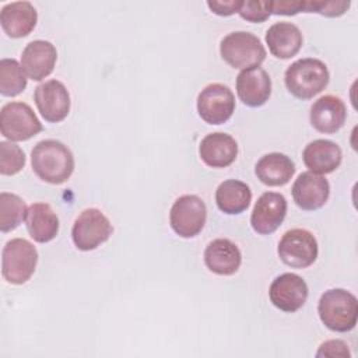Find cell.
Instances as JSON below:
<instances>
[{"instance_id": "obj_1", "label": "cell", "mask_w": 358, "mask_h": 358, "mask_svg": "<svg viewBox=\"0 0 358 358\" xmlns=\"http://www.w3.org/2000/svg\"><path fill=\"white\" fill-rule=\"evenodd\" d=\"M35 175L50 185L64 183L74 171V157L67 145L57 140H42L31 152Z\"/></svg>"}, {"instance_id": "obj_2", "label": "cell", "mask_w": 358, "mask_h": 358, "mask_svg": "<svg viewBox=\"0 0 358 358\" xmlns=\"http://www.w3.org/2000/svg\"><path fill=\"white\" fill-rule=\"evenodd\" d=\"M317 313L329 330L337 333L350 331L358 320L357 296L343 288L327 289L319 299Z\"/></svg>"}, {"instance_id": "obj_3", "label": "cell", "mask_w": 358, "mask_h": 358, "mask_svg": "<svg viewBox=\"0 0 358 358\" xmlns=\"http://www.w3.org/2000/svg\"><path fill=\"white\" fill-rule=\"evenodd\" d=\"M330 74L327 66L313 57L294 62L284 74L285 87L298 99H310L320 94L329 84Z\"/></svg>"}, {"instance_id": "obj_4", "label": "cell", "mask_w": 358, "mask_h": 358, "mask_svg": "<svg viewBox=\"0 0 358 358\" xmlns=\"http://www.w3.org/2000/svg\"><path fill=\"white\" fill-rule=\"evenodd\" d=\"M220 55L231 67L245 70L260 66L266 59V49L256 35L235 31L221 39Z\"/></svg>"}, {"instance_id": "obj_5", "label": "cell", "mask_w": 358, "mask_h": 358, "mask_svg": "<svg viewBox=\"0 0 358 358\" xmlns=\"http://www.w3.org/2000/svg\"><path fill=\"white\" fill-rule=\"evenodd\" d=\"M38 252L35 246L22 238L8 241L1 253V275L14 285L27 282L35 273Z\"/></svg>"}, {"instance_id": "obj_6", "label": "cell", "mask_w": 358, "mask_h": 358, "mask_svg": "<svg viewBox=\"0 0 358 358\" xmlns=\"http://www.w3.org/2000/svg\"><path fill=\"white\" fill-rule=\"evenodd\" d=\"M277 252L280 260L288 267L306 268L316 262L319 246L310 231L294 228L282 235Z\"/></svg>"}, {"instance_id": "obj_7", "label": "cell", "mask_w": 358, "mask_h": 358, "mask_svg": "<svg viewBox=\"0 0 358 358\" xmlns=\"http://www.w3.org/2000/svg\"><path fill=\"white\" fill-rule=\"evenodd\" d=\"M207 220V207L196 194L178 197L169 211L172 231L180 238H194L201 232Z\"/></svg>"}, {"instance_id": "obj_8", "label": "cell", "mask_w": 358, "mask_h": 358, "mask_svg": "<svg viewBox=\"0 0 358 358\" xmlns=\"http://www.w3.org/2000/svg\"><path fill=\"white\" fill-rule=\"evenodd\" d=\"M113 232L109 218L98 208H85L76 218L71 238L77 249L88 252L106 242Z\"/></svg>"}, {"instance_id": "obj_9", "label": "cell", "mask_w": 358, "mask_h": 358, "mask_svg": "<svg viewBox=\"0 0 358 358\" xmlns=\"http://www.w3.org/2000/svg\"><path fill=\"white\" fill-rule=\"evenodd\" d=\"M42 129V123L25 102H8L0 110V131L10 141L29 140Z\"/></svg>"}, {"instance_id": "obj_10", "label": "cell", "mask_w": 358, "mask_h": 358, "mask_svg": "<svg viewBox=\"0 0 358 358\" xmlns=\"http://www.w3.org/2000/svg\"><path fill=\"white\" fill-rule=\"evenodd\" d=\"M197 112L206 123L222 124L235 112V95L224 84H208L197 96Z\"/></svg>"}, {"instance_id": "obj_11", "label": "cell", "mask_w": 358, "mask_h": 358, "mask_svg": "<svg viewBox=\"0 0 358 358\" xmlns=\"http://www.w3.org/2000/svg\"><path fill=\"white\" fill-rule=\"evenodd\" d=\"M308 285L302 277L294 273H284L273 280L268 288L270 302L280 310L294 313L308 299Z\"/></svg>"}, {"instance_id": "obj_12", "label": "cell", "mask_w": 358, "mask_h": 358, "mask_svg": "<svg viewBox=\"0 0 358 358\" xmlns=\"http://www.w3.org/2000/svg\"><path fill=\"white\" fill-rule=\"evenodd\" d=\"M34 101L42 117L49 123L64 120L70 112V94L59 80H49L39 84L35 88Z\"/></svg>"}, {"instance_id": "obj_13", "label": "cell", "mask_w": 358, "mask_h": 358, "mask_svg": "<svg viewBox=\"0 0 358 358\" xmlns=\"http://www.w3.org/2000/svg\"><path fill=\"white\" fill-rule=\"evenodd\" d=\"M287 200L281 193H263L252 211L250 225L260 235H270L278 229L287 215Z\"/></svg>"}, {"instance_id": "obj_14", "label": "cell", "mask_w": 358, "mask_h": 358, "mask_svg": "<svg viewBox=\"0 0 358 358\" xmlns=\"http://www.w3.org/2000/svg\"><path fill=\"white\" fill-rule=\"evenodd\" d=\"M291 190L295 204L305 211L319 210L330 196L329 180L310 171L299 173Z\"/></svg>"}, {"instance_id": "obj_15", "label": "cell", "mask_w": 358, "mask_h": 358, "mask_svg": "<svg viewBox=\"0 0 358 358\" xmlns=\"http://www.w3.org/2000/svg\"><path fill=\"white\" fill-rule=\"evenodd\" d=\"M57 60V52L52 42L36 39L29 42L21 55V67L28 78L41 81L52 74Z\"/></svg>"}, {"instance_id": "obj_16", "label": "cell", "mask_w": 358, "mask_h": 358, "mask_svg": "<svg viewBox=\"0 0 358 358\" xmlns=\"http://www.w3.org/2000/svg\"><path fill=\"white\" fill-rule=\"evenodd\" d=\"M236 94L250 108L264 105L271 95V80L260 66L242 70L236 77Z\"/></svg>"}, {"instance_id": "obj_17", "label": "cell", "mask_w": 358, "mask_h": 358, "mask_svg": "<svg viewBox=\"0 0 358 358\" xmlns=\"http://www.w3.org/2000/svg\"><path fill=\"white\" fill-rule=\"evenodd\" d=\"M345 119L347 108L341 98L336 95H323L310 106V124L320 133L331 134L338 131L344 126Z\"/></svg>"}, {"instance_id": "obj_18", "label": "cell", "mask_w": 358, "mask_h": 358, "mask_svg": "<svg viewBox=\"0 0 358 358\" xmlns=\"http://www.w3.org/2000/svg\"><path fill=\"white\" fill-rule=\"evenodd\" d=\"M38 22L36 8L29 1H13L0 11V24L4 34L18 39L29 35Z\"/></svg>"}, {"instance_id": "obj_19", "label": "cell", "mask_w": 358, "mask_h": 358, "mask_svg": "<svg viewBox=\"0 0 358 358\" xmlns=\"http://www.w3.org/2000/svg\"><path fill=\"white\" fill-rule=\"evenodd\" d=\"M199 154L201 161L210 168H227L238 155V143L227 133L215 131L207 134L200 145Z\"/></svg>"}, {"instance_id": "obj_20", "label": "cell", "mask_w": 358, "mask_h": 358, "mask_svg": "<svg viewBox=\"0 0 358 358\" xmlns=\"http://www.w3.org/2000/svg\"><path fill=\"white\" fill-rule=\"evenodd\" d=\"M206 267L218 275L235 274L242 263L239 248L227 238L211 241L204 250Z\"/></svg>"}, {"instance_id": "obj_21", "label": "cell", "mask_w": 358, "mask_h": 358, "mask_svg": "<svg viewBox=\"0 0 358 358\" xmlns=\"http://www.w3.org/2000/svg\"><path fill=\"white\" fill-rule=\"evenodd\" d=\"M302 159L305 166L317 175H326L336 171L343 159L341 148L330 140L317 138L310 141L303 152Z\"/></svg>"}, {"instance_id": "obj_22", "label": "cell", "mask_w": 358, "mask_h": 358, "mask_svg": "<svg viewBox=\"0 0 358 358\" xmlns=\"http://www.w3.org/2000/svg\"><path fill=\"white\" fill-rule=\"evenodd\" d=\"M302 42V34L292 22H275L266 32V43L268 45V50L277 59H291L301 50Z\"/></svg>"}, {"instance_id": "obj_23", "label": "cell", "mask_w": 358, "mask_h": 358, "mask_svg": "<svg viewBox=\"0 0 358 358\" xmlns=\"http://www.w3.org/2000/svg\"><path fill=\"white\" fill-rule=\"evenodd\" d=\"M257 179L266 186H284L295 173V164L289 157L281 152H270L263 155L255 166Z\"/></svg>"}, {"instance_id": "obj_24", "label": "cell", "mask_w": 358, "mask_h": 358, "mask_svg": "<svg viewBox=\"0 0 358 358\" xmlns=\"http://www.w3.org/2000/svg\"><path fill=\"white\" fill-rule=\"evenodd\" d=\"M25 225L29 236L38 243H46L59 232V218L48 203H34L28 207Z\"/></svg>"}, {"instance_id": "obj_25", "label": "cell", "mask_w": 358, "mask_h": 358, "mask_svg": "<svg viewBox=\"0 0 358 358\" xmlns=\"http://www.w3.org/2000/svg\"><path fill=\"white\" fill-rule=\"evenodd\" d=\"M252 201V190L250 187L236 179H228L220 183L215 190V203L220 211L236 215L243 213Z\"/></svg>"}, {"instance_id": "obj_26", "label": "cell", "mask_w": 358, "mask_h": 358, "mask_svg": "<svg viewBox=\"0 0 358 358\" xmlns=\"http://www.w3.org/2000/svg\"><path fill=\"white\" fill-rule=\"evenodd\" d=\"M28 207L25 201L8 192L0 193V231L10 232L15 229L22 221H25Z\"/></svg>"}, {"instance_id": "obj_27", "label": "cell", "mask_w": 358, "mask_h": 358, "mask_svg": "<svg viewBox=\"0 0 358 358\" xmlns=\"http://www.w3.org/2000/svg\"><path fill=\"white\" fill-rule=\"evenodd\" d=\"M27 87V74L15 59L0 60V94L17 96Z\"/></svg>"}, {"instance_id": "obj_28", "label": "cell", "mask_w": 358, "mask_h": 358, "mask_svg": "<svg viewBox=\"0 0 358 358\" xmlns=\"http://www.w3.org/2000/svg\"><path fill=\"white\" fill-rule=\"evenodd\" d=\"M25 165L24 151L11 141L0 143V173L13 176L18 173Z\"/></svg>"}, {"instance_id": "obj_29", "label": "cell", "mask_w": 358, "mask_h": 358, "mask_svg": "<svg viewBox=\"0 0 358 358\" xmlns=\"http://www.w3.org/2000/svg\"><path fill=\"white\" fill-rule=\"evenodd\" d=\"M350 1H323V0H312L305 1V13H317L324 17H340L348 8Z\"/></svg>"}, {"instance_id": "obj_30", "label": "cell", "mask_w": 358, "mask_h": 358, "mask_svg": "<svg viewBox=\"0 0 358 358\" xmlns=\"http://www.w3.org/2000/svg\"><path fill=\"white\" fill-rule=\"evenodd\" d=\"M238 14L249 22H264L271 15L270 1H242Z\"/></svg>"}, {"instance_id": "obj_31", "label": "cell", "mask_w": 358, "mask_h": 358, "mask_svg": "<svg viewBox=\"0 0 358 358\" xmlns=\"http://www.w3.org/2000/svg\"><path fill=\"white\" fill-rule=\"evenodd\" d=\"M316 357H340V358H350L351 352L348 350L347 343L343 340H327L320 344Z\"/></svg>"}, {"instance_id": "obj_32", "label": "cell", "mask_w": 358, "mask_h": 358, "mask_svg": "<svg viewBox=\"0 0 358 358\" xmlns=\"http://www.w3.org/2000/svg\"><path fill=\"white\" fill-rule=\"evenodd\" d=\"M270 8H271V14L295 15L298 13H305V1H291V0L270 1Z\"/></svg>"}, {"instance_id": "obj_33", "label": "cell", "mask_w": 358, "mask_h": 358, "mask_svg": "<svg viewBox=\"0 0 358 358\" xmlns=\"http://www.w3.org/2000/svg\"><path fill=\"white\" fill-rule=\"evenodd\" d=\"M242 1H207L208 8L221 17H228L239 11Z\"/></svg>"}]
</instances>
